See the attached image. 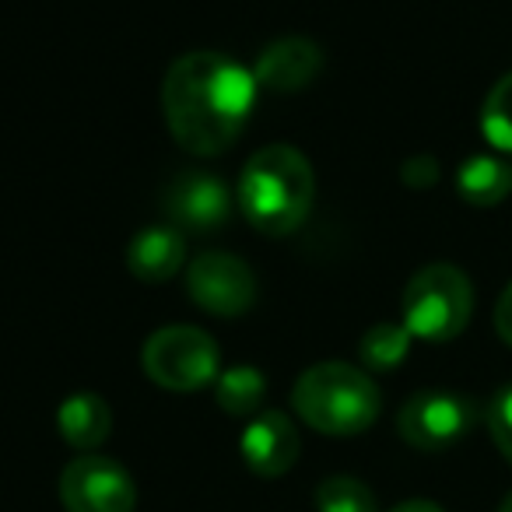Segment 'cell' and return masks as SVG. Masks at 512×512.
<instances>
[{"label": "cell", "mask_w": 512, "mask_h": 512, "mask_svg": "<svg viewBox=\"0 0 512 512\" xmlns=\"http://www.w3.org/2000/svg\"><path fill=\"white\" fill-rule=\"evenodd\" d=\"M186 264V239L179 228L148 225L130 239L127 246V271L144 285H162L172 281Z\"/></svg>", "instance_id": "obj_12"}, {"label": "cell", "mask_w": 512, "mask_h": 512, "mask_svg": "<svg viewBox=\"0 0 512 512\" xmlns=\"http://www.w3.org/2000/svg\"><path fill=\"white\" fill-rule=\"evenodd\" d=\"M316 509L320 512H379L376 495H372L369 484L348 474L320 481V488H316Z\"/></svg>", "instance_id": "obj_18"}, {"label": "cell", "mask_w": 512, "mask_h": 512, "mask_svg": "<svg viewBox=\"0 0 512 512\" xmlns=\"http://www.w3.org/2000/svg\"><path fill=\"white\" fill-rule=\"evenodd\" d=\"M474 404L460 393L449 390H421L400 407L397 414V432L407 446L421 449V453H439L460 442L463 435L474 428Z\"/></svg>", "instance_id": "obj_6"}, {"label": "cell", "mask_w": 512, "mask_h": 512, "mask_svg": "<svg viewBox=\"0 0 512 512\" xmlns=\"http://www.w3.org/2000/svg\"><path fill=\"white\" fill-rule=\"evenodd\" d=\"M390 512H446L439 502H428V498H407V502L393 505Z\"/></svg>", "instance_id": "obj_22"}, {"label": "cell", "mask_w": 512, "mask_h": 512, "mask_svg": "<svg viewBox=\"0 0 512 512\" xmlns=\"http://www.w3.org/2000/svg\"><path fill=\"white\" fill-rule=\"evenodd\" d=\"M253 67L218 50H193L172 60L162 81V116L183 151L214 158L246 130L256 106Z\"/></svg>", "instance_id": "obj_1"}, {"label": "cell", "mask_w": 512, "mask_h": 512, "mask_svg": "<svg viewBox=\"0 0 512 512\" xmlns=\"http://www.w3.org/2000/svg\"><path fill=\"white\" fill-rule=\"evenodd\" d=\"M400 176H404L407 186H414V190H428V186L439 179V162L428 155H418V158H407L404 169H400Z\"/></svg>", "instance_id": "obj_20"}, {"label": "cell", "mask_w": 512, "mask_h": 512, "mask_svg": "<svg viewBox=\"0 0 512 512\" xmlns=\"http://www.w3.org/2000/svg\"><path fill=\"white\" fill-rule=\"evenodd\" d=\"M60 502L67 512H134L137 484L123 463L88 453L64 467Z\"/></svg>", "instance_id": "obj_7"}, {"label": "cell", "mask_w": 512, "mask_h": 512, "mask_svg": "<svg viewBox=\"0 0 512 512\" xmlns=\"http://www.w3.org/2000/svg\"><path fill=\"white\" fill-rule=\"evenodd\" d=\"M498 512H512V491L502 498V505H498Z\"/></svg>", "instance_id": "obj_23"}, {"label": "cell", "mask_w": 512, "mask_h": 512, "mask_svg": "<svg viewBox=\"0 0 512 512\" xmlns=\"http://www.w3.org/2000/svg\"><path fill=\"white\" fill-rule=\"evenodd\" d=\"M232 190L221 176L207 169H186L169 179L162 193L165 218L179 232H218L232 218Z\"/></svg>", "instance_id": "obj_9"}, {"label": "cell", "mask_w": 512, "mask_h": 512, "mask_svg": "<svg viewBox=\"0 0 512 512\" xmlns=\"http://www.w3.org/2000/svg\"><path fill=\"white\" fill-rule=\"evenodd\" d=\"M481 134L495 151L512 158V71L491 85L481 106Z\"/></svg>", "instance_id": "obj_17"}, {"label": "cell", "mask_w": 512, "mask_h": 512, "mask_svg": "<svg viewBox=\"0 0 512 512\" xmlns=\"http://www.w3.org/2000/svg\"><path fill=\"white\" fill-rule=\"evenodd\" d=\"M214 397L232 418H256L267 397V379L256 365H232L214 379Z\"/></svg>", "instance_id": "obj_15"}, {"label": "cell", "mask_w": 512, "mask_h": 512, "mask_svg": "<svg viewBox=\"0 0 512 512\" xmlns=\"http://www.w3.org/2000/svg\"><path fill=\"white\" fill-rule=\"evenodd\" d=\"M404 327L411 337L432 344H446L467 330L474 316V288L470 278L453 264H428L407 281L404 302Z\"/></svg>", "instance_id": "obj_4"}, {"label": "cell", "mask_w": 512, "mask_h": 512, "mask_svg": "<svg viewBox=\"0 0 512 512\" xmlns=\"http://www.w3.org/2000/svg\"><path fill=\"white\" fill-rule=\"evenodd\" d=\"M292 407L320 435H362L376 425L383 397L372 376L348 362H320L295 379Z\"/></svg>", "instance_id": "obj_3"}, {"label": "cell", "mask_w": 512, "mask_h": 512, "mask_svg": "<svg viewBox=\"0 0 512 512\" xmlns=\"http://www.w3.org/2000/svg\"><path fill=\"white\" fill-rule=\"evenodd\" d=\"M411 330L404 323H376L358 341V358L365 372H393L411 351Z\"/></svg>", "instance_id": "obj_16"}, {"label": "cell", "mask_w": 512, "mask_h": 512, "mask_svg": "<svg viewBox=\"0 0 512 512\" xmlns=\"http://www.w3.org/2000/svg\"><path fill=\"white\" fill-rule=\"evenodd\" d=\"M186 292L211 316H242L256 302V278L246 260L207 249L186 267Z\"/></svg>", "instance_id": "obj_8"}, {"label": "cell", "mask_w": 512, "mask_h": 512, "mask_svg": "<svg viewBox=\"0 0 512 512\" xmlns=\"http://www.w3.org/2000/svg\"><path fill=\"white\" fill-rule=\"evenodd\" d=\"M57 428L67 446L88 453V449L102 446L109 439V432H113V407L99 393H88V390L71 393L57 407Z\"/></svg>", "instance_id": "obj_13"}, {"label": "cell", "mask_w": 512, "mask_h": 512, "mask_svg": "<svg viewBox=\"0 0 512 512\" xmlns=\"http://www.w3.org/2000/svg\"><path fill=\"white\" fill-rule=\"evenodd\" d=\"M299 449H302L299 428L281 411H260L256 418H249V425L239 435L242 463L256 477L288 474L295 467V460H299Z\"/></svg>", "instance_id": "obj_10"}, {"label": "cell", "mask_w": 512, "mask_h": 512, "mask_svg": "<svg viewBox=\"0 0 512 512\" xmlns=\"http://www.w3.org/2000/svg\"><path fill=\"white\" fill-rule=\"evenodd\" d=\"M320 71H323V50L306 36H288L264 46V53L253 64L256 85L278 95L302 92V88H309L320 78Z\"/></svg>", "instance_id": "obj_11"}, {"label": "cell", "mask_w": 512, "mask_h": 512, "mask_svg": "<svg viewBox=\"0 0 512 512\" xmlns=\"http://www.w3.org/2000/svg\"><path fill=\"white\" fill-rule=\"evenodd\" d=\"M141 365L148 379L162 390L193 393L221 376V351L214 337L200 327H162L144 341Z\"/></svg>", "instance_id": "obj_5"}, {"label": "cell", "mask_w": 512, "mask_h": 512, "mask_svg": "<svg viewBox=\"0 0 512 512\" xmlns=\"http://www.w3.org/2000/svg\"><path fill=\"white\" fill-rule=\"evenodd\" d=\"M316 193L313 165L292 144H267L239 176V211L264 235H292L309 218Z\"/></svg>", "instance_id": "obj_2"}, {"label": "cell", "mask_w": 512, "mask_h": 512, "mask_svg": "<svg viewBox=\"0 0 512 512\" xmlns=\"http://www.w3.org/2000/svg\"><path fill=\"white\" fill-rule=\"evenodd\" d=\"M495 330L505 344L512 348V281L505 285V292L498 295V306H495Z\"/></svg>", "instance_id": "obj_21"}, {"label": "cell", "mask_w": 512, "mask_h": 512, "mask_svg": "<svg viewBox=\"0 0 512 512\" xmlns=\"http://www.w3.org/2000/svg\"><path fill=\"white\" fill-rule=\"evenodd\" d=\"M488 432H491V439H495L498 453H502L505 460L512 463V386L498 390L495 400H491V407H488Z\"/></svg>", "instance_id": "obj_19"}, {"label": "cell", "mask_w": 512, "mask_h": 512, "mask_svg": "<svg viewBox=\"0 0 512 512\" xmlns=\"http://www.w3.org/2000/svg\"><path fill=\"white\" fill-rule=\"evenodd\" d=\"M456 193L474 207H495L512 193V165L498 155H470L456 169Z\"/></svg>", "instance_id": "obj_14"}]
</instances>
